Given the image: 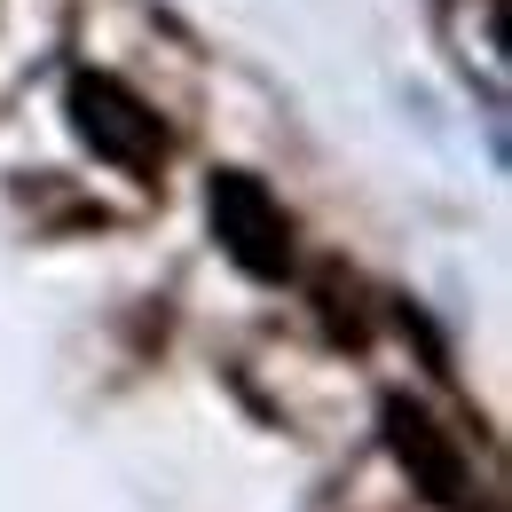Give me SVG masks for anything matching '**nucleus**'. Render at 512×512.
<instances>
[{
	"label": "nucleus",
	"mask_w": 512,
	"mask_h": 512,
	"mask_svg": "<svg viewBox=\"0 0 512 512\" xmlns=\"http://www.w3.org/2000/svg\"><path fill=\"white\" fill-rule=\"evenodd\" d=\"M71 134L103 158V166H119V174H158V158H166V127H158V111L134 95V87H119L111 71H79L71 79Z\"/></svg>",
	"instance_id": "obj_1"
},
{
	"label": "nucleus",
	"mask_w": 512,
	"mask_h": 512,
	"mask_svg": "<svg viewBox=\"0 0 512 512\" xmlns=\"http://www.w3.org/2000/svg\"><path fill=\"white\" fill-rule=\"evenodd\" d=\"M213 237H221V253L237 260L245 276L260 284H276L284 268H292V213L276 205V190L260 182V174H213Z\"/></svg>",
	"instance_id": "obj_2"
},
{
	"label": "nucleus",
	"mask_w": 512,
	"mask_h": 512,
	"mask_svg": "<svg viewBox=\"0 0 512 512\" xmlns=\"http://www.w3.org/2000/svg\"><path fill=\"white\" fill-rule=\"evenodd\" d=\"M386 442H394V457L410 465V481H418L434 505H465V457H457V442H449L426 410L386 402Z\"/></svg>",
	"instance_id": "obj_3"
}]
</instances>
